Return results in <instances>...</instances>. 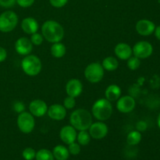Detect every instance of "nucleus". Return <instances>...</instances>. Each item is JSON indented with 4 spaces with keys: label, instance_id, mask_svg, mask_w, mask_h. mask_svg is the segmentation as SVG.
I'll use <instances>...</instances> for the list:
<instances>
[{
    "label": "nucleus",
    "instance_id": "473e14b6",
    "mask_svg": "<svg viewBox=\"0 0 160 160\" xmlns=\"http://www.w3.org/2000/svg\"><path fill=\"white\" fill-rule=\"evenodd\" d=\"M17 0H0V6L4 8H10L15 5Z\"/></svg>",
    "mask_w": 160,
    "mask_h": 160
},
{
    "label": "nucleus",
    "instance_id": "a878e982",
    "mask_svg": "<svg viewBox=\"0 0 160 160\" xmlns=\"http://www.w3.org/2000/svg\"><path fill=\"white\" fill-rule=\"evenodd\" d=\"M128 67L130 70H136L140 67L141 66V60L136 56H131L129 59H128Z\"/></svg>",
    "mask_w": 160,
    "mask_h": 160
},
{
    "label": "nucleus",
    "instance_id": "72a5a7b5",
    "mask_svg": "<svg viewBox=\"0 0 160 160\" xmlns=\"http://www.w3.org/2000/svg\"><path fill=\"white\" fill-rule=\"evenodd\" d=\"M13 109L15 112L20 113V112H23L25 109V106L22 102H16L13 105Z\"/></svg>",
    "mask_w": 160,
    "mask_h": 160
},
{
    "label": "nucleus",
    "instance_id": "6ab92c4d",
    "mask_svg": "<svg viewBox=\"0 0 160 160\" xmlns=\"http://www.w3.org/2000/svg\"><path fill=\"white\" fill-rule=\"evenodd\" d=\"M121 95V89L117 84H110L107 87L105 92V96L109 102L117 101Z\"/></svg>",
    "mask_w": 160,
    "mask_h": 160
},
{
    "label": "nucleus",
    "instance_id": "e433bc0d",
    "mask_svg": "<svg viewBox=\"0 0 160 160\" xmlns=\"http://www.w3.org/2000/svg\"><path fill=\"white\" fill-rule=\"evenodd\" d=\"M154 32H155V36L156 37V38L160 41V26H158L157 28H156Z\"/></svg>",
    "mask_w": 160,
    "mask_h": 160
},
{
    "label": "nucleus",
    "instance_id": "f03ea898",
    "mask_svg": "<svg viewBox=\"0 0 160 160\" xmlns=\"http://www.w3.org/2000/svg\"><path fill=\"white\" fill-rule=\"evenodd\" d=\"M70 122L76 130L87 131L92 123V116L87 109H78L70 114Z\"/></svg>",
    "mask_w": 160,
    "mask_h": 160
},
{
    "label": "nucleus",
    "instance_id": "4c0bfd02",
    "mask_svg": "<svg viewBox=\"0 0 160 160\" xmlns=\"http://www.w3.org/2000/svg\"><path fill=\"white\" fill-rule=\"evenodd\" d=\"M157 123H158V126H159V128H160V113L159 114V117H158Z\"/></svg>",
    "mask_w": 160,
    "mask_h": 160
},
{
    "label": "nucleus",
    "instance_id": "a211bd4d",
    "mask_svg": "<svg viewBox=\"0 0 160 160\" xmlns=\"http://www.w3.org/2000/svg\"><path fill=\"white\" fill-rule=\"evenodd\" d=\"M21 28L26 34H33L38 30V23L33 17H26L22 20Z\"/></svg>",
    "mask_w": 160,
    "mask_h": 160
},
{
    "label": "nucleus",
    "instance_id": "dca6fc26",
    "mask_svg": "<svg viewBox=\"0 0 160 160\" xmlns=\"http://www.w3.org/2000/svg\"><path fill=\"white\" fill-rule=\"evenodd\" d=\"M60 139L67 145L73 143L77 139L76 129L71 125L63 127L59 132Z\"/></svg>",
    "mask_w": 160,
    "mask_h": 160
},
{
    "label": "nucleus",
    "instance_id": "423d86ee",
    "mask_svg": "<svg viewBox=\"0 0 160 160\" xmlns=\"http://www.w3.org/2000/svg\"><path fill=\"white\" fill-rule=\"evenodd\" d=\"M84 77L89 82L98 83L104 77V68L98 62H92L85 68Z\"/></svg>",
    "mask_w": 160,
    "mask_h": 160
},
{
    "label": "nucleus",
    "instance_id": "20e7f679",
    "mask_svg": "<svg viewBox=\"0 0 160 160\" xmlns=\"http://www.w3.org/2000/svg\"><path fill=\"white\" fill-rule=\"evenodd\" d=\"M22 70L28 76H36L42 69V61L38 56L34 55H28L22 59Z\"/></svg>",
    "mask_w": 160,
    "mask_h": 160
},
{
    "label": "nucleus",
    "instance_id": "7ed1b4c3",
    "mask_svg": "<svg viewBox=\"0 0 160 160\" xmlns=\"http://www.w3.org/2000/svg\"><path fill=\"white\" fill-rule=\"evenodd\" d=\"M92 115L99 121H105L111 117L112 114V106L111 102L106 98H100L94 103L92 106Z\"/></svg>",
    "mask_w": 160,
    "mask_h": 160
},
{
    "label": "nucleus",
    "instance_id": "f8f14e48",
    "mask_svg": "<svg viewBox=\"0 0 160 160\" xmlns=\"http://www.w3.org/2000/svg\"><path fill=\"white\" fill-rule=\"evenodd\" d=\"M83 91V84L80 80L73 78L70 79L66 84V92L68 96L77 98L79 96Z\"/></svg>",
    "mask_w": 160,
    "mask_h": 160
},
{
    "label": "nucleus",
    "instance_id": "c9c22d12",
    "mask_svg": "<svg viewBox=\"0 0 160 160\" xmlns=\"http://www.w3.org/2000/svg\"><path fill=\"white\" fill-rule=\"evenodd\" d=\"M6 57H7V52L4 48L0 46V62L5 61Z\"/></svg>",
    "mask_w": 160,
    "mask_h": 160
},
{
    "label": "nucleus",
    "instance_id": "f257e3e1",
    "mask_svg": "<svg viewBox=\"0 0 160 160\" xmlns=\"http://www.w3.org/2000/svg\"><path fill=\"white\" fill-rule=\"evenodd\" d=\"M42 33L48 42H60L64 37V30L62 25L55 20H47L42 27Z\"/></svg>",
    "mask_w": 160,
    "mask_h": 160
},
{
    "label": "nucleus",
    "instance_id": "393cba45",
    "mask_svg": "<svg viewBox=\"0 0 160 160\" xmlns=\"http://www.w3.org/2000/svg\"><path fill=\"white\" fill-rule=\"evenodd\" d=\"M77 140L78 144L81 145H88L91 141V135L87 131H80L78 134H77Z\"/></svg>",
    "mask_w": 160,
    "mask_h": 160
},
{
    "label": "nucleus",
    "instance_id": "c756f323",
    "mask_svg": "<svg viewBox=\"0 0 160 160\" xmlns=\"http://www.w3.org/2000/svg\"><path fill=\"white\" fill-rule=\"evenodd\" d=\"M74 98H73V97L67 96L63 101L64 107L67 109H73V108L75 106V105H76V101H75Z\"/></svg>",
    "mask_w": 160,
    "mask_h": 160
},
{
    "label": "nucleus",
    "instance_id": "2f4dec72",
    "mask_svg": "<svg viewBox=\"0 0 160 160\" xmlns=\"http://www.w3.org/2000/svg\"><path fill=\"white\" fill-rule=\"evenodd\" d=\"M50 3L52 6L56 8L63 7L67 3L68 0H49Z\"/></svg>",
    "mask_w": 160,
    "mask_h": 160
},
{
    "label": "nucleus",
    "instance_id": "7c9ffc66",
    "mask_svg": "<svg viewBox=\"0 0 160 160\" xmlns=\"http://www.w3.org/2000/svg\"><path fill=\"white\" fill-rule=\"evenodd\" d=\"M35 0H17V2L20 7L28 8L34 4Z\"/></svg>",
    "mask_w": 160,
    "mask_h": 160
},
{
    "label": "nucleus",
    "instance_id": "39448f33",
    "mask_svg": "<svg viewBox=\"0 0 160 160\" xmlns=\"http://www.w3.org/2000/svg\"><path fill=\"white\" fill-rule=\"evenodd\" d=\"M18 23V17L12 11H6L0 15V31L4 33L13 31Z\"/></svg>",
    "mask_w": 160,
    "mask_h": 160
},
{
    "label": "nucleus",
    "instance_id": "0eeeda50",
    "mask_svg": "<svg viewBox=\"0 0 160 160\" xmlns=\"http://www.w3.org/2000/svg\"><path fill=\"white\" fill-rule=\"evenodd\" d=\"M17 126L20 131L23 134H30L35 127V120L34 116L28 112H20L17 117Z\"/></svg>",
    "mask_w": 160,
    "mask_h": 160
},
{
    "label": "nucleus",
    "instance_id": "9d476101",
    "mask_svg": "<svg viewBox=\"0 0 160 160\" xmlns=\"http://www.w3.org/2000/svg\"><path fill=\"white\" fill-rule=\"evenodd\" d=\"M88 130L91 138L94 139L104 138L107 135L108 131H109L107 125L102 121L92 123Z\"/></svg>",
    "mask_w": 160,
    "mask_h": 160
},
{
    "label": "nucleus",
    "instance_id": "f704fd0d",
    "mask_svg": "<svg viewBox=\"0 0 160 160\" xmlns=\"http://www.w3.org/2000/svg\"><path fill=\"white\" fill-rule=\"evenodd\" d=\"M147 128V123L146 122L143 121V120H141V121L138 122L137 125H136V128H137V131H138L139 132H142V131H146Z\"/></svg>",
    "mask_w": 160,
    "mask_h": 160
},
{
    "label": "nucleus",
    "instance_id": "1a4fd4ad",
    "mask_svg": "<svg viewBox=\"0 0 160 160\" xmlns=\"http://www.w3.org/2000/svg\"><path fill=\"white\" fill-rule=\"evenodd\" d=\"M135 106V99L130 95L120 97V98L117 100V108L122 113H129V112H132Z\"/></svg>",
    "mask_w": 160,
    "mask_h": 160
},
{
    "label": "nucleus",
    "instance_id": "4468645a",
    "mask_svg": "<svg viewBox=\"0 0 160 160\" xmlns=\"http://www.w3.org/2000/svg\"><path fill=\"white\" fill-rule=\"evenodd\" d=\"M48 117L54 120H62L67 116V109L60 104H53L48 108Z\"/></svg>",
    "mask_w": 160,
    "mask_h": 160
},
{
    "label": "nucleus",
    "instance_id": "cd10ccee",
    "mask_svg": "<svg viewBox=\"0 0 160 160\" xmlns=\"http://www.w3.org/2000/svg\"><path fill=\"white\" fill-rule=\"evenodd\" d=\"M68 151L70 154L73 155V156H77L81 152V147L78 143L76 142H73V143L70 144L68 147Z\"/></svg>",
    "mask_w": 160,
    "mask_h": 160
},
{
    "label": "nucleus",
    "instance_id": "6e6552de",
    "mask_svg": "<svg viewBox=\"0 0 160 160\" xmlns=\"http://www.w3.org/2000/svg\"><path fill=\"white\" fill-rule=\"evenodd\" d=\"M133 54L138 59H146L151 56L153 52V47L146 41H141L137 42L132 48Z\"/></svg>",
    "mask_w": 160,
    "mask_h": 160
},
{
    "label": "nucleus",
    "instance_id": "9b49d317",
    "mask_svg": "<svg viewBox=\"0 0 160 160\" xmlns=\"http://www.w3.org/2000/svg\"><path fill=\"white\" fill-rule=\"evenodd\" d=\"M30 112L34 117H42L47 113L48 106L44 101L41 99L33 100L29 105Z\"/></svg>",
    "mask_w": 160,
    "mask_h": 160
},
{
    "label": "nucleus",
    "instance_id": "4be33fe9",
    "mask_svg": "<svg viewBox=\"0 0 160 160\" xmlns=\"http://www.w3.org/2000/svg\"><path fill=\"white\" fill-rule=\"evenodd\" d=\"M102 66L104 68V70H108V71H113L118 68L119 62L115 57L112 56H109L106 59H103Z\"/></svg>",
    "mask_w": 160,
    "mask_h": 160
},
{
    "label": "nucleus",
    "instance_id": "ddd939ff",
    "mask_svg": "<svg viewBox=\"0 0 160 160\" xmlns=\"http://www.w3.org/2000/svg\"><path fill=\"white\" fill-rule=\"evenodd\" d=\"M33 49V44L31 40L27 38H20L15 43V50L18 54L28 56Z\"/></svg>",
    "mask_w": 160,
    "mask_h": 160
},
{
    "label": "nucleus",
    "instance_id": "aec40b11",
    "mask_svg": "<svg viewBox=\"0 0 160 160\" xmlns=\"http://www.w3.org/2000/svg\"><path fill=\"white\" fill-rule=\"evenodd\" d=\"M52 154L56 160H67L70 156L68 148L63 145H57L53 148Z\"/></svg>",
    "mask_w": 160,
    "mask_h": 160
},
{
    "label": "nucleus",
    "instance_id": "f3484780",
    "mask_svg": "<svg viewBox=\"0 0 160 160\" xmlns=\"http://www.w3.org/2000/svg\"><path fill=\"white\" fill-rule=\"evenodd\" d=\"M114 52L119 59L122 60H128L131 56L133 52L132 48L128 44L121 42L116 45L114 48Z\"/></svg>",
    "mask_w": 160,
    "mask_h": 160
},
{
    "label": "nucleus",
    "instance_id": "b1692460",
    "mask_svg": "<svg viewBox=\"0 0 160 160\" xmlns=\"http://www.w3.org/2000/svg\"><path fill=\"white\" fill-rule=\"evenodd\" d=\"M36 160H54L52 152L45 148H42L36 152Z\"/></svg>",
    "mask_w": 160,
    "mask_h": 160
},
{
    "label": "nucleus",
    "instance_id": "c85d7f7f",
    "mask_svg": "<svg viewBox=\"0 0 160 160\" xmlns=\"http://www.w3.org/2000/svg\"><path fill=\"white\" fill-rule=\"evenodd\" d=\"M31 42L33 45H42L43 42V36L42 34H39V33H34V34H31Z\"/></svg>",
    "mask_w": 160,
    "mask_h": 160
},
{
    "label": "nucleus",
    "instance_id": "412c9836",
    "mask_svg": "<svg viewBox=\"0 0 160 160\" xmlns=\"http://www.w3.org/2000/svg\"><path fill=\"white\" fill-rule=\"evenodd\" d=\"M67 48L66 46L61 42H56L53 43L51 47V53L53 57L55 58H62L65 56Z\"/></svg>",
    "mask_w": 160,
    "mask_h": 160
},
{
    "label": "nucleus",
    "instance_id": "bb28decb",
    "mask_svg": "<svg viewBox=\"0 0 160 160\" xmlns=\"http://www.w3.org/2000/svg\"><path fill=\"white\" fill-rule=\"evenodd\" d=\"M22 156L25 160H33L35 159L36 152L32 148H26L22 152Z\"/></svg>",
    "mask_w": 160,
    "mask_h": 160
},
{
    "label": "nucleus",
    "instance_id": "2eb2a0df",
    "mask_svg": "<svg viewBox=\"0 0 160 160\" xmlns=\"http://www.w3.org/2000/svg\"><path fill=\"white\" fill-rule=\"evenodd\" d=\"M156 29L155 23L148 20H141L136 23V31L142 36L151 35Z\"/></svg>",
    "mask_w": 160,
    "mask_h": 160
},
{
    "label": "nucleus",
    "instance_id": "5701e85b",
    "mask_svg": "<svg viewBox=\"0 0 160 160\" xmlns=\"http://www.w3.org/2000/svg\"><path fill=\"white\" fill-rule=\"evenodd\" d=\"M142 141V134L138 131H133L128 134L127 142L129 145H137Z\"/></svg>",
    "mask_w": 160,
    "mask_h": 160
}]
</instances>
